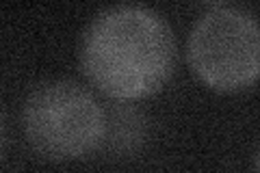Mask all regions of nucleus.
<instances>
[{
	"mask_svg": "<svg viewBox=\"0 0 260 173\" xmlns=\"http://www.w3.org/2000/svg\"><path fill=\"white\" fill-rule=\"evenodd\" d=\"M176 35L160 13L141 5H115L91 18L78 44L85 78L117 102L158 93L176 72Z\"/></svg>",
	"mask_w": 260,
	"mask_h": 173,
	"instance_id": "obj_1",
	"label": "nucleus"
},
{
	"mask_svg": "<svg viewBox=\"0 0 260 173\" xmlns=\"http://www.w3.org/2000/svg\"><path fill=\"white\" fill-rule=\"evenodd\" d=\"M22 132L30 150L46 160H80L102 147L107 111L78 82L48 80L24 100Z\"/></svg>",
	"mask_w": 260,
	"mask_h": 173,
	"instance_id": "obj_2",
	"label": "nucleus"
},
{
	"mask_svg": "<svg viewBox=\"0 0 260 173\" xmlns=\"http://www.w3.org/2000/svg\"><path fill=\"white\" fill-rule=\"evenodd\" d=\"M193 74L217 93H239L260 80V20L237 7H213L186 39Z\"/></svg>",
	"mask_w": 260,
	"mask_h": 173,
	"instance_id": "obj_3",
	"label": "nucleus"
},
{
	"mask_svg": "<svg viewBox=\"0 0 260 173\" xmlns=\"http://www.w3.org/2000/svg\"><path fill=\"white\" fill-rule=\"evenodd\" d=\"M145 139H148V119L143 111L126 102H119L107 111V134H104L102 147L111 156L130 158L141 152Z\"/></svg>",
	"mask_w": 260,
	"mask_h": 173,
	"instance_id": "obj_4",
	"label": "nucleus"
},
{
	"mask_svg": "<svg viewBox=\"0 0 260 173\" xmlns=\"http://www.w3.org/2000/svg\"><path fill=\"white\" fill-rule=\"evenodd\" d=\"M200 5H206V7H221L225 0H198Z\"/></svg>",
	"mask_w": 260,
	"mask_h": 173,
	"instance_id": "obj_5",
	"label": "nucleus"
},
{
	"mask_svg": "<svg viewBox=\"0 0 260 173\" xmlns=\"http://www.w3.org/2000/svg\"><path fill=\"white\" fill-rule=\"evenodd\" d=\"M254 169L260 171V147H258V152H256V156H254Z\"/></svg>",
	"mask_w": 260,
	"mask_h": 173,
	"instance_id": "obj_6",
	"label": "nucleus"
}]
</instances>
